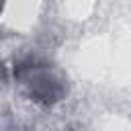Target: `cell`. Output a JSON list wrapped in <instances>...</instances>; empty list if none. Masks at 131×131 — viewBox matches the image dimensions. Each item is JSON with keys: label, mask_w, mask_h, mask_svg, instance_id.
I'll return each mask as SVG.
<instances>
[{"label": "cell", "mask_w": 131, "mask_h": 131, "mask_svg": "<svg viewBox=\"0 0 131 131\" xmlns=\"http://www.w3.org/2000/svg\"><path fill=\"white\" fill-rule=\"evenodd\" d=\"M12 78L18 84L20 92L43 108L55 106L70 92L68 76L57 66L35 55L16 59L12 63Z\"/></svg>", "instance_id": "6da1fadb"}, {"label": "cell", "mask_w": 131, "mask_h": 131, "mask_svg": "<svg viewBox=\"0 0 131 131\" xmlns=\"http://www.w3.org/2000/svg\"><path fill=\"white\" fill-rule=\"evenodd\" d=\"M2 10H4V0H0V14H2Z\"/></svg>", "instance_id": "7a4b0ae2"}, {"label": "cell", "mask_w": 131, "mask_h": 131, "mask_svg": "<svg viewBox=\"0 0 131 131\" xmlns=\"http://www.w3.org/2000/svg\"><path fill=\"white\" fill-rule=\"evenodd\" d=\"M63 131H74V129H63Z\"/></svg>", "instance_id": "3957f363"}]
</instances>
